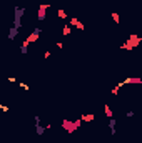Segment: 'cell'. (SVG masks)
<instances>
[{"label":"cell","mask_w":142,"mask_h":143,"mask_svg":"<svg viewBox=\"0 0 142 143\" xmlns=\"http://www.w3.org/2000/svg\"><path fill=\"white\" fill-rule=\"evenodd\" d=\"M27 12V8H18V7H14V27L17 29H20V25H22V15Z\"/></svg>","instance_id":"cell-1"},{"label":"cell","mask_w":142,"mask_h":143,"mask_svg":"<svg viewBox=\"0 0 142 143\" xmlns=\"http://www.w3.org/2000/svg\"><path fill=\"white\" fill-rule=\"evenodd\" d=\"M45 8H47V5L40 7V10H39V20H45Z\"/></svg>","instance_id":"cell-2"},{"label":"cell","mask_w":142,"mask_h":143,"mask_svg":"<svg viewBox=\"0 0 142 143\" xmlns=\"http://www.w3.org/2000/svg\"><path fill=\"white\" fill-rule=\"evenodd\" d=\"M17 33H18V29H17V27H12V29H10V33H8V38H10V40L15 38V37H17Z\"/></svg>","instance_id":"cell-3"},{"label":"cell","mask_w":142,"mask_h":143,"mask_svg":"<svg viewBox=\"0 0 142 143\" xmlns=\"http://www.w3.org/2000/svg\"><path fill=\"white\" fill-rule=\"evenodd\" d=\"M115 125H117L115 120L110 118V120H109V128H110V131H112V135H115Z\"/></svg>","instance_id":"cell-4"},{"label":"cell","mask_w":142,"mask_h":143,"mask_svg":"<svg viewBox=\"0 0 142 143\" xmlns=\"http://www.w3.org/2000/svg\"><path fill=\"white\" fill-rule=\"evenodd\" d=\"M104 110H105V115H107L109 118H112V112H110V108H109L107 105H105V108H104Z\"/></svg>","instance_id":"cell-5"},{"label":"cell","mask_w":142,"mask_h":143,"mask_svg":"<svg viewBox=\"0 0 142 143\" xmlns=\"http://www.w3.org/2000/svg\"><path fill=\"white\" fill-rule=\"evenodd\" d=\"M70 32H72V29H70V27H67V25H65V27H64V32H62V33H64V35H69Z\"/></svg>","instance_id":"cell-6"},{"label":"cell","mask_w":142,"mask_h":143,"mask_svg":"<svg viewBox=\"0 0 142 143\" xmlns=\"http://www.w3.org/2000/svg\"><path fill=\"white\" fill-rule=\"evenodd\" d=\"M112 17H114V22H115V23H119V22H120V18H119V14H112Z\"/></svg>","instance_id":"cell-7"},{"label":"cell","mask_w":142,"mask_h":143,"mask_svg":"<svg viewBox=\"0 0 142 143\" xmlns=\"http://www.w3.org/2000/svg\"><path fill=\"white\" fill-rule=\"evenodd\" d=\"M18 85L22 86V88H24V90H27V92H28V88H30V86H28L27 83H18Z\"/></svg>","instance_id":"cell-8"},{"label":"cell","mask_w":142,"mask_h":143,"mask_svg":"<svg viewBox=\"0 0 142 143\" xmlns=\"http://www.w3.org/2000/svg\"><path fill=\"white\" fill-rule=\"evenodd\" d=\"M58 17H62V18H65V12H64V10H58Z\"/></svg>","instance_id":"cell-9"},{"label":"cell","mask_w":142,"mask_h":143,"mask_svg":"<svg viewBox=\"0 0 142 143\" xmlns=\"http://www.w3.org/2000/svg\"><path fill=\"white\" fill-rule=\"evenodd\" d=\"M0 108H2L3 112H8V107H5V105H0Z\"/></svg>","instance_id":"cell-10"},{"label":"cell","mask_w":142,"mask_h":143,"mask_svg":"<svg viewBox=\"0 0 142 143\" xmlns=\"http://www.w3.org/2000/svg\"><path fill=\"white\" fill-rule=\"evenodd\" d=\"M125 115H127V118H132V116H134V112H127Z\"/></svg>","instance_id":"cell-11"}]
</instances>
